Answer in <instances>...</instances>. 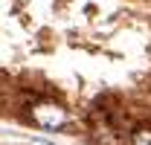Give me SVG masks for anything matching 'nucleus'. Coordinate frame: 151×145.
I'll use <instances>...</instances> for the list:
<instances>
[{"label":"nucleus","mask_w":151,"mask_h":145,"mask_svg":"<svg viewBox=\"0 0 151 145\" xmlns=\"http://www.w3.org/2000/svg\"><path fill=\"white\" fill-rule=\"evenodd\" d=\"M32 145H52V142H44V139H38V142H32Z\"/></svg>","instance_id":"3"},{"label":"nucleus","mask_w":151,"mask_h":145,"mask_svg":"<svg viewBox=\"0 0 151 145\" xmlns=\"http://www.w3.org/2000/svg\"><path fill=\"white\" fill-rule=\"evenodd\" d=\"M32 119H35L41 128H47V131H61V128L70 122V113L55 105V102H38L35 108H32Z\"/></svg>","instance_id":"1"},{"label":"nucleus","mask_w":151,"mask_h":145,"mask_svg":"<svg viewBox=\"0 0 151 145\" xmlns=\"http://www.w3.org/2000/svg\"><path fill=\"white\" fill-rule=\"evenodd\" d=\"M134 145H151V128H142L134 134Z\"/></svg>","instance_id":"2"}]
</instances>
